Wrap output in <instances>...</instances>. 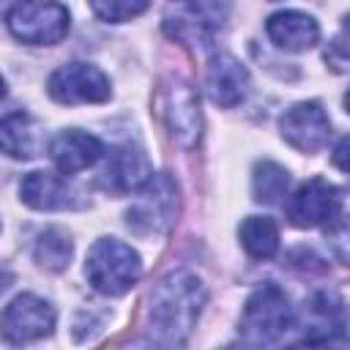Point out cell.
<instances>
[{
	"instance_id": "cell-11",
	"label": "cell",
	"mask_w": 350,
	"mask_h": 350,
	"mask_svg": "<svg viewBox=\"0 0 350 350\" xmlns=\"http://www.w3.org/2000/svg\"><path fill=\"white\" fill-rule=\"evenodd\" d=\"M150 161L139 148L131 145H120L109 153L98 183L112 191V194H126V191H137L148 178H150Z\"/></svg>"
},
{
	"instance_id": "cell-9",
	"label": "cell",
	"mask_w": 350,
	"mask_h": 350,
	"mask_svg": "<svg viewBox=\"0 0 350 350\" xmlns=\"http://www.w3.org/2000/svg\"><path fill=\"white\" fill-rule=\"evenodd\" d=\"M52 328H55V309L33 293L16 295L0 314V331L11 345L36 342L52 334Z\"/></svg>"
},
{
	"instance_id": "cell-10",
	"label": "cell",
	"mask_w": 350,
	"mask_h": 350,
	"mask_svg": "<svg viewBox=\"0 0 350 350\" xmlns=\"http://www.w3.org/2000/svg\"><path fill=\"white\" fill-rule=\"evenodd\" d=\"M282 137L301 153H317L328 145L331 120L317 101H301L279 118Z\"/></svg>"
},
{
	"instance_id": "cell-26",
	"label": "cell",
	"mask_w": 350,
	"mask_h": 350,
	"mask_svg": "<svg viewBox=\"0 0 350 350\" xmlns=\"http://www.w3.org/2000/svg\"><path fill=\"white\" fill-rule=\"evenodd\" d=\"M5 96V82H3V77H0V98Z\"/></svg>"
},
{
	"instance_id": "cell-12",
	"label": "cell",
	"mask_w": 350,
	"mask_h": 350,
	"mask_svg": "<svg viewBox=\"0 0 350 350\" xmlns=\"http://www.w3.org/2000/svg\"><path fill=\"white\" fill-rule=\"evenodd\" d=\"M205 88L213 104L219 107H235L243 101L246 88H249V74L246 68L232 57V55H213L205 68Z\"/></svg>"
},
{
	"instance_id": "cell-18",
	"label": "cell",
	"mask_w": 350,
	"mask_h": 350,
	"mask_svg": "<svg viewBox=\"0 0 350 350\" xmlns=\"http://www.w3.org/2000/svg\"><path fill=\"white\" fill-rule=\"evenodd\" d=\"M241 246L254 260H268L279 249V227L271 216H249L241 224Z\"/></svg>"
},
{
	"instance_id": "cell-4",
	"label": "cell",
	"mask_w": 350,
	"mask_h": 350,
	"mask_svg": "<svg viewBox=\"0 0 350 350\" xmlns=\"http://www.w3.org/2000/svg\"><path fill=\"white\" fill-rule=\"evenodd\" d=\"M178 216V186L170 175H150L126 211V224L139 238L161 235L172 227Z\"/></svg>"
},
{
	"instance_id": "cell-21",
	"label": "cell",
	"mask_w": 350,
	"mask_h": 350,
	"mask_svg": "<svg viewBox=\"0 0 350 350\" xmlns=\"http://www.w3.org/2000/svg\"><path fill=\"white\" fill-rule=\"evenodd\" d=\"M90 8L104 22H126L148 8V0H90Z\"/></svg>"
},
{
	"instance_id": "cell-6",
	"label": "cell",
	"mask_w": 350,
	"mask_h": 350,
	"mask_svg": "<svg viewBox=\"0 0 350 350\" xmlns=\"http://www.w3.org/2000/svg\"><path fill=\"white\" fill-rule=\"evenodd\" d=\"M8 30L22 44L49 46L66 38L68 11L57 0H25L8 11Z\"/></svg>"
},
{
	"instance_id": "cell-23",
	"label": "cell",
	"mask_w": 350,
	"mask_h": 350,
	"mask_svg": "<svg viewBox=\"0 0 350 350\" xmlns=\"http://www.w3.org/2000/svg\"><path fill=\"white\" fill-rule=\"evenodd\" d=\"M345 150H347V139H342L339 148H336V153H334V161H336V167H339L342 172L347 170V164H345Z\"/></svg>"
},
{
	"instance_id": "cell-16",
	"label": "cell",
	"mask_w": 350,
	"mask_h": 350,
	"mask_svg": "<svg viewBox=\"0 0 350 350\" xmlns=\"http://www.w3.org/2000/svg\"><path fill=\"white\" fill-rule=\"evenodd\" d=\"M19 197L36 211H60L71 205V186L52 172H27L19 183Z\"/></svg>"
},
{
	"instance_id": "cell-24",
	"label": "cell",
	"mask_w": 350,
	"mask_h": 350,
	"mask_svg": "<svg viewBox=\"0 0 350 350\" xmlns=\"http://www.w3.org/2000/svg\"><path fill=\"white\" fill-rule=\"evenodd\" d=\"M11 282H14V273L5 265H0V293H5L11 287Z\"/></svg>"
},
{
	"instance_id": "cell-13",
	"label": "cell",
	"mask_w": 350,
	"mask_h": 350,
	"mask_svg": "<svg viewBox=\"0 0 350 350\" xmlns=\"http://www.w3.org/2000/svg\"><path fill=\"white\" fill-rule=\"evenodd\" d=\"M101 153H104L101 139L93 134H85V131H77V129H68L49 142V156L63 175H71V172H79V170L96 164L101 159Z\"/></svg>"
},
{
	"instance_id": "cell-15",
	"label": "cell",
	"mask_w": 350,
	"mask_h": 350,
	"mask_svg": "<svg viewBox=\"0 0 350 350\" xmlns=\"http://www.w3.org/2000/svg\"><path fill=\"white\" fill-rule=\"evenodd\" d=\"M265 30H268V38L284 52H304L314 46L320 38V27L314 16L304 11H276L273 16H268Z\"/></svg>"
},
{
	"instance_id": "cell-7",
	"label": "cell",
	"mask_w": 350,
	"mask_h": 350,
	"mask_svg": "<svg viewBox=\"0 0 350 350\" xmlns=\"http://www.w3.org/2000/svg\"><path fill=\"white\" fill-rule=\"evenodd\" d=\"M284 211L293 227L312 230L342 216V191L323 178H312L295 189Z\"/></svg>"
},
{
	"instance_id": "cell-5",
	"label": "cell",
	"mask_w": 350,
	"mask_h": 350,
	"mask_svg": "<svg viewBox=\"0 0 350 350\" xmlns=\"http://www.w3.org/2000/svg\"><path fill=\"white\" fill-rule=\"evenodd\" d=\"M156 104H159V115H161L172 142L180 145V148L197 145L200 131H202L197 90L180 77H167L159 88Z\"/></svg>"
},
{
	"instance_id": "cell-1",
	"label": "cell",
	"mask_w": 350,
	"mask_h": 350,
	"mask_svg": "<svg viewBox=\"0 0 350 350\" xmlns=\"http://www.w3.org/2000/svg\"><path fill=\"white\" fill-rule=\"evenodd\" d=\"M205 304V287L197 273L191 271H172L167 273L150 293V334L161 345H180Z\"/></svg>"
},
{
	"instance_id": "cell-19",
	"label": "cell",
	"mask_w": 350,
	"mask_h": 350,
	"mask_svg": "<svg viewBox=\"0 0 350 350\" xmlns=\"http://www.w3.org/2000/svg\"><path fill=\"white\" fill-rule=\"evenodd\" d=\"M287 183H290V175L282 164L276 161H257L254 164V172H252V191H254V200L257 202H279L287 191Z\"/></svg>"
},
{
	"instance_id": "cell-22",
	"label": "cell",
	"mask_w": 350,
	"mask_h": 350,
	"mask_svg": "<svg viewBox=\"0 0 350 350\" xmlns=\"http://www.w3.org/2000/svg\"><path fill=\"white\" fill-rule=\"evenodd\" d=\"M325 60L328 66H334V71H345L347 68V46H345V36L334 38L325 49Z\"/></svg>"
},
{
	"instance_id": "cell-14",
	"label": "cell",
	"mask_w": 350,
	"mask_h": 350,
	"mask_svg": "<svg viewBox=\"0 0 350 350\" xmlns=\"http://www.w3.org/2000/svg\"><path fill=\"white\" fill-rule=\"evenodd\" d=\"M304 306H306L304 309V317H306L304 342L320 345V342H331L334 336L345 334V306L339 295L323 290V293H314Z\"/></svg>"
},
{
	"instance_id": "cell-3",
	"label": "cell",
	"mask_w": 350,
	"mask_h": 350,
	"mask_svg": "<svg viewBox=\"0 0 350 350\" xmlns=\"http://www.w3.org/2000/svg\"><path fill=\"white\" fill-rule=\"evenodd\" d=\"M293 328V309L287 304V295L276 284L257 287L241 314V336L249 345H273Z\"/></svg>"
},
{
	"instance_id": "cell-25",
	"label": "cell",
	"mask_w": 350,
	"mask_h": 350,
	"mask_svg": "<svg viewBox=\"0 0 350 350\" xmlns=\"http://www.w3.org/2000/svg\"><path fill=\"white\" fill-rule=\"evenodd\" d=\"M16 3H19V0H0V14H3L8 5H16Z\"/></svg>"
},
{
	"instance_id": "cell-20",
	"label": "cell",
	"mask_w": 350,
	"mask_h": 350,
	"mask_svg": "<svg viewBox=\"0 0 350 350\" xmlns=\"http://www.w3.org/2000/svg\"><path fill=\"white\" fill-rule=\"evenodd\" d=\"M33 254H36V262L44 265L46 271H52V273L66 271L68 260H71V241L60 230H46V232L38 235Z\"/></svg>"
},
{
	"instance_id": "cell-17",
	"label": "cell",
	"mask_w": 350,
	"mask_h": 350,
	"mask_svg": "<svg viewBox=\"0 0 350 350\" xmlns=\"http://www.w3.org/2000/svg\"><path fill=\"white\" fill-rule=\"evenodd\" d=\"M0 150L11 159L36 156V123L27 112H11L0 120Z\"/></svg>"
},
{
	"instance_id": "cell-8",
	"label": "cell",
	"mask_w": 350,
	"mask_h": 350,
	"mask_svg": "<svg viewBox=\"0 0 350 350\" xmlns=\"http://www.w3.org/2000/svg\"><path fill=\"white\" fill-rule=\"evenodd\" d=\"M46 90L60 104H98L109 98V79L90 63H66L52 71Z\"/></svg>"
},
{
	"instance_id": "cell-2",
	"label": "cell",
	"mask_w": 350,
	"mask_h": 350,
	"mask_svg": "<svg viewBox=\"0 0 350 350\" xmlns=\"http://www.w3.org/2000/svg\"><path fill=\"white\" fill-rule=\"evenodd\" d=\"M85 276L101 295H123L129 293L139 276H142V260L139 254L118 241V238H101L90 246L85 260Z\"/></svg>"
}]
</instances>
